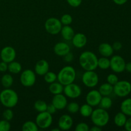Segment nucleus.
Segmentation results:
<instances>
[{
  "instance_id": "obj_46",
  "label": "nucleus",
  "mask_w": 131,
  "mask_h": 131,
  "mask_svg": "<svg viewBox=\"0 0 131 131\" xmlns=\"http://www.w3.org/2000/svg\"><path fill=\"white\" fill-rule=\"evenodd\" d=\"M125 70H126V71L128 72L131 73V62L126 63Z\"/></svg>"
},
{
  "instance_id": "obj_28",
  "label": "nucleus",
  "mask_w": 131,
  "mask_h": 131,
  "mask_svg": "<svg viewBox=\"0 0 131 131\" xmlns=\"http://www.w3.org/2000/svg\"><path fill=\"white\" fill-rule=\"evenodd\" d=\"M112 105V99L109 96H102L99 106V107H101V108L107 110L111 108Z\"/></svg>"
},
{
  "instance_id": "obj_8",
  "label": "nucleus",
  "mask_w": 131,
  "mask_h": 131,
  "mask_svg": "<svg viewBox=\"0 0 131 131\" xmlns=\"http://www.w3.org/2000/svg\"><path fill=\"white\" fill-rule=\"evenodd\" d=\"M99 78L95 70H86L82 75V82L88 88H94L98 84Z\"/></svg>"
},
{
  "instance_id": "obj_33",
  "label": "nucleus",
  "mask_w": 131,
  "mask_h": 131,
  "mask_svg": "<svg viewBox=\"0 0 131 131\" xmlns=\"http://www.w3.org/2000/svg\"><path fill=\"white\" fill-rule=\"evenodd\" d=\"M66 108L69 113L72 114H74L79 112L80 106H79V104L77 103V102H72L70 103L67 104Z\"/></svg>"
},
{
  "instance_id": "obj_4",
  "label": "nucleus",
  "mask_w": 131,
  "mask_h": 131,
  "mask_svg": "<svg viewBox=\"0 0 131 131\" xmlns=\"http://www.w3.org/2000/svg\"><path fill=\"white\" fill-rule=\"evenodd\" d=\"M91 120L94 125L103 127L106 126L110 121V115L104 109L99 108L93 110L90 116Z\"/></svg>"
},
{
  "instance_id": "obj_2",
  "label": "nucleus",
  "mask_w": 131,
  "mask_h": 131,
  "mask_svg": "<svg viewBox=\"0 0 131 131\" xmlns=\"http://www.w3.org/2000/svg\"><path fill=\"white\" fill-rule=\"evenodd\" d=\"M0 102L4 107L13 108L19 102V96L14 90L5 88L0 92Z\"/></svg>"
},
{
  "instance_id": "obj_21",
  "label": "nucleus",
  "mask_w": 131,
  "mask_h": 131,
  "mask_svg": "<svg viewBox=\"0 0 131 131\" xmlns=\"http://www.w3.org/2000/svg\"><path fill=\"white\" fill-rule=\"evenodd\" d=\"M99 92L102 96H110L113 93V86L110 83H103L100 86Z\"/></svg>"
},
{
  "instance_id": "obj_13",
  "label": "nucleus",
  "mask_w": 131,
  "mask_h": 131,
  "mask_svg": "<svg viewBox=\"0 0 131 131\" xmlns=\"http://www.w3.org/2000/svg\"><path fill=\"white\" fill-rule=\"evenodd\" d=\"M102 97V96L99 90H92L87 93L86 96V102L92 107H95L99 106Z\"/></svg>"
},
{
  "instance_id": "obj_23",
  "label": "nucleus",
  "mask_w": 131,
  "mask_h": 131,
  "mask_svg": "<svg viewBox=\"0 0 131 131\" xmlns=\"http://www.w3.org/2000/svg\"><path fill=\"white\" fill-rule=\"evenodd\" d=\"M64 86L60 82H54V83H51L49 86V90L50 93H52V95L60 94L63 92Z\"/></svg>"
},
{
  "instance_id": "obj_25",
  "label": "nucleus",
  "mask_w": 131,
  "mask_h": 131,
  "mask_svg": "<svg viewBox=\"0 0 131 131\" xmlns=\"http://www.w3.org/2000/svg\"><path fill=\"white\" fill-rule=\"evenodd\" d=\"M8 70L11 74H17L22 71V65L18 61H13L8 63Z\"/></svg>"
},
{
  "instance_id": "obj_39",
  "label": "nucleus",
  "mask_w": 131,
  "mask_h": 131,
  "mask_svg": "<svg viewBox=\"0 0 131 131\" xmlns=\"http://www.w3.org/2000/svg\"><path fill=\"white\" fill-rule=\"evenodd\" d=\"M83 0H67L68 4L72 7L76 8L80 6Z\"/></svg>"
},
{
  "instance_id": "obj_49",
  "label": "nucleus",
  "mask_w": 131,
  "mask_h": 131,
  "mask_svg": "<svg viewBox=\"0 0 131 131\" xmlns=\"http://www.w3.org/2000/svg\"></svg>"
},
{
  "instance_id": "obj_6",
  "label": "nucleus",
  "mask_w": 131,
  "mask_h": 131,
  "mask_svg": "<svg viewBox=\"0 0 131 131\" xmlns=\"http://www.w3.org/2000/svg\"><path fill=\"white\" fill-rule=\"evenodd\" d=\"M44 26L47 33L55 35L60 33L63 25L60 19L58 18L50 17L45 22Z\"/></svg>"
},
{
  "instance_id": "obj_24",
  "label": "nucleus",
  "mask_w": 131,
  "mask_h": 131,
  "mask_svg": "<svg viewBox=\"0 0 131 131\" xmlns=\"http://www.w3.org/2000/svg\"><path fill=\"white\" fill-rule=\"evenodd\" d=\"M127 119V118L126 115L124 113L120 111L115 115V117H114V123H115V125L118 127H122L125 125Z\"/></svg>"
},
{
  "instance_id": "obj_36",
  "label": "nucleus",
  "mask_w": 131,
  "mask_h": 131,
  "mask_svg": "<svg viewBox=\"0 0 131 131\" xmlns=\"http://www.w3.org/2000/svg\"><path fill=\"white\" fill-rule=\"evenodd\" d=\"M11 129V125L9 121L5 120H0V131H8Z\"/></svg>"
},
{
  "instance_id": "obj_5",
  "label": "nucleus",
  "mask_w": 131,
  "mask_h": 131,
  "mask_svg": "<svg viewBox=\"0 0 131 131\" xmlns=\"http://www.w3.org/2000/svg\"><path fill=\"white\" fill-rule=\"evenodd\" d=\"M113 92L119 97H126L131 93V83L126 80L118 81L113 85Z\"/></svg>"
},
{
  "instance_id": "obj_27",
  "label": "nucleus",
  "mask_w": 131,
  "mask_h": 131,
  "mask_svg": "<svg viewBox=\"0 0 131 131\" xmlns=\"http://www.w3.org/2000/svg\"><path fill=\"white\" fill-rule=\"evenodd\" d=\"M1 83L4 88H10L14 83V78L12 75L9 74H4L1 79Z\"/></svg>"
},
{
  "instance_id": "obj_10",
  "label": "nucleus",
  "mask_w": 131,
  "mask_h": 131,
  "mask_svg": "<svg viewBox=\"0 0 131 131\" xmlns=\"http://www.w3.org/2000/svg\"><path fill=\"white\" fill-rule=\"evenodd\" d=\"M125 62L124 58L119 55H114L110 59V67L115 73H122L125 71Z\"/></svg>"
},
{
  "instance_id": "obj_37",
  "label": "nucleus",
  "mask_w": 131,
  "mask_h": 131,
  "mask_svg": "<svg viewBox=\"0 0 131 131\" xmlns=\"http://www.w3.org/2000/svg\"><path fill=\"white\" fill-rule=\"evenodd\" d=\"M107 83H110L111 85H115L116 83L119 81L118 77L115 74H110L107 76Z\"/></svg>"
},
{
  "instance_id": "obj_47",
  "label": "nucleus",
  "mask_w": 131,
  "mask_h": 131,
  "mask_svg": "<svg viewBox=\"0 0 131 131\" xmlns=\"http://www.w3.org/2000/svg\"><path fill=\"white\" fill-rule=\"evenodd\" d=\"M90 130L92 131H101L102 130V127H100L97 126V125H94L92 128H90Z\"/></svg>"
},
{
  "instance_id": "obj_45",
  "label": "nucleus",
  "mask_w": 131,
  "mask_h": 131,
  "mask_svg": "<svg viewBox=\"0 0 131 131\" xmlns=\"http://www.w3.org/2000/svg\"><path fill=\"white\" fill-rule=\"evenodd\" d=\"M113 2L117 5H124L129 0H113Z\"/></svg>"
},
{
  "instance_id": "obj_48",
  "label": "nucleus",
  "mask_w": 131,
  "mask_h": 131,
  "mask_svg": "<svg viewBox=\"0 0 131 131\" xmlns=\"http://www.w3.org/2000/svg\"><path fill=\"white\" fill-rule=\"evenodd\" d=\"M52 131H60V129H59V128H58V129H52Z\"/></svg>"
},
{
  "instance_id": "obj_15",
  "label": "nucleus",
  "mask_w": 131,
  "mask_h": 131,
  "mask_svg": "<svg viewBox=\"0 0 131 131\" xmlns=\"http://www.w3.org/2000/svg\"><path fill=\"white\" fill-rule=\"evenodd\" d=\"M52 104L57 110H62L66 108L67 105V99L62 93L54 95L52 99Z\"/></svg>"
},
{
  "instance_id": "obj_29",
  "label": "nucleus",
  "mask_w": 131,
  "mask_h": 131,
  "mask_svg": "<svg viewBox=\"0 0 131 131\" xmlns=\"http://www.w3.org/2000/svg\"><path fill=\"white\" fill-rule=\"evenodd\" d=\"M38 129L37 124L33 121H26L22 125L23 131H38Z\"/></svg>"
},
{
  "instance_id": "obj_44",
  "label": "nucleus",
  "mask_w": 131,
  "mask_h": 131,
  "mask_svg": "<svg viewBox=\"0 0 131 131\" xmlns=\"http://www.w3.org/2000/svg\"><path fill=\"white\" fill-rule=\"evenodd\" d=\"M125 129L127 131H131V116L127 119V121L124 125Z\"/></svg>"
},
{
  "instance_id": "obj_1",
  "label": "nucleus",
  "mask_w": 131,
  "mask_h": 131,
  "mask_svg": "<svg viewBox=\"0 0 131 131\" xmlns=\"http://www.w3.org/2000/svg\"><path fill=\"white\" fill-rule=\"evenodd\" d=\"M97 62L98 58L95 54L92 51H84L79 56V65L85 71L96 70V69L98 67Z\"/></svg>"
},
{
  "instance_id": "obj_32",
  "label": "nucleus",
  "mask_w": 131,
  "mask_h": 131,
  "mask_svg": "<svg viewBox=\"0 0 131 131\" xmlns=\"http://www.w3.org/2000/svg\"><path fill=\"white\" fill-rule=\"evenodd\" d=\"M44 80L47 83L51 84L57 80V74L51 71H48L44 75Z\"/></svg>"
},
{
  "instance_id": "obj_7",
  "label": "nucleus",
  "mask_w": 131,
  "mask_h": 131,
  "mask_svg": "<svg viewBox=\"0 0 131 131\" xmlns=\"http://www.w3.org/2000/svg\"><path fill=\"white\" fill-rule=\"evenodd\" d=\"M52 115L49 113L47 111L38 113L35 119V123L39 129H48L52 125Z\"/></svg>"
},
{
  "instance_id": "obj_42",
  "label": "nucleus",
  "mask_w": 131,
  "mask_h": 131,
  "mask_svg": "<svg viewBox=\"0 0 131 131\" xmlns=\"http://www.w3.org/2000/svg\"><path fill=\"white\" fill-rule=\"evenodd\" d=\"M112 47L113 48L114 51H118L120 50H121L122 48V44L120 42H115L113 43Z\"/></svg>"
},
{
  "instance_id": "obj_40",
  "label": "nucleus",
  "mask_w": 131,
  "mask_h": 131,
  "mask_svg": "<svg viewBox=\"0 0 131 131\" xmlns=\"http://www.w3.org/2000/svg\"><path fill=\"white\" fill-rule=\"evenodd\" d=\"M63 57L64 61H65V62L67 63L71 62V61H72L73 60H74V54H73L72 52H71L70 51L69 53L67 54L66 55L63 56Z\"/></svg>"
},
{
  "instance_id": "obj_19",
  "label": "nucleus",
  "mask_w": 131,
  "mask_h": 131,
  "mask_svg": "<svg viewBox=\"0 0 131 131\" xmlns=\"http://www.w3.org/2000/svg\"><path fill=\"white\" fill-rule=\"evenodd\" d=\"M98 51L100 54L104 57L109 58L113 54L114 49L112 46L108 43H102L98 47Z\"/></svg>"
},
{
  "instance_id": "obj_9",
  "label": "nucleus",
  "mask_w": 131,
  "mask_h": 131,
  "mask_svg": "<svg viewBox=\"0 0 131 131\" xmlns=\"http://www.w3.org/2000/svg\"><path fill=\"white\" fill-rule=\"evenodd\" d=\"M20 81L24 87H31L36 83V74L31 69H26L20 75Z\"/></svg>"
},
{
  "instance_id": "obj_17",
  "label": "nucleus",
  "mask_w": 131,
  "mask_h": 131,
  "mask_svg": "<svg viewBox=\"0 0 131 131\" xmlns=\"http://www.w3.org/2000/svg\"><path fill=\"white\" fill-rule=\"evenodd\" d=\"M54 52L57 56H64L70 51V47L69 45L64 42H60L56 43L54 46Z\"/></svg>"
},
{
  "instance_id": "obj_12",
  "label": "nucleus",
  "mask_w": 131,
  "mask_h": 131,
  "mask_svg": "<svg viewBox=\"0 0 131 131\" xmlns=\"http://www.w3.org/2000/svg\"><path fill=\"white\" fill-rule=\"evenodd\" d=\"M0 58L3 61L9 63L15 60L16 58V51L14 47L11 46H6L1 49Z\"/></svg>"
},
{
  "instance_id": "obj_11",
  "label": "nucleus",
  "mask_w": 131,
  "mask_h": 131,
  "mask_svg": "<svg viewBox=\"0 0 131 131\" xmlns=\"http://www.w3.org/2000/svg\"><path fill=\"white\" fill-rule=\"evenodd\" d=\"M63 93L67 97L74 99L80 97L82 90L78 84L72 83L64 86Z\"/></svg>"
},
{
  "instance_id": "obj_35",
  "label": "nucleus",
  "mask_w": 131,
  "mask_h": 131,
  "mask_svg": "<svg viewBox=\"0 0 131 131\" xmlns=\"http://www.w3.org/2000/svg\"><path fill=\"white\" fill-rule=\"evenodd\" d=\"M14 113L12 110V108H6L3 113V118L5 120L10 122L14 118Z\"/></svg>"
},
{
  "instance_id": "obj_26",
  "label": "nucleus",
  "mask_w": 131,
  "mask_h": 131,
  "mask_svg": "<svg viewBox=\"0 0 131 131\" xmlns=\"http://www.w3.org/2000/svg\"><path fill=\"white\" fill-rule=\"evenodd\" d=\"M93 107L90 105L88 104L87 103L84 104L82 105L79 108V113L84 118H88L91 116L92 112H93Z\"/></svg>"
},
{
  "instance_id": "obj_38",
  "label": "nucleus",
  "mask_w": 131,
  "mask_h": 131,
  "mask_svg": "<svg viewBox=\"0 0 131 131\" xmlns=\"http://www.w3.org/2000/svg\"><path fill=\"white\" fill-rule=\"evenodd\" d=\"M75 130V131H89L90 127L89 125L86 123L81 122L76 125Z\"/></svg>"
},
{
  "instance_id": "obj_3",
  "label": "nucleus",
  "mask_w": 131,
  "mask_h": 131,
  "mask_svg": "<svg viewBox=\"0 0 131 131\" xmlns=\"http://www.w3.org/2000/svg\"><path fill=\"white\" fill-rule=\"evenodd\" d=\"M76 78V72L72 66H65L57 74V80L63 86L74 83Z\"/></svg>"
},
{
  "instance_id": "obj_14",
  "label": "nucleus",
  "mask_w": 131,
  "mask_h": 131,
  "mask_svg": "<svg viewBox=\"0 0 131 131\" xmlns=\"http://www.w3.org/2000/svg\"><path fill=\"white\" fill-rule=\"evenodd\" d=\"M74 121L71 116L69 115H61L58 120V127L61 130H68L70 129L72 127Z\"/></svg>"
},
{
  "instance_id": "obj_34",
  "label": "nucleus",
  "mask_w": 131,
  "mask_h": 131,
  "mask_svg": "<svg viewBox=\"0 0 131 131\" xmlns=\"http://www.w3.org/2000/svg\"><path fill=\"white\" fill-rule=\"evenodd\" d=\"M61 21V24L63 26H67L70 25L73 21L72 17L70 15V14H65L61 16V19H60Z\"/></svg>"
},
{
  "instance_id": "obj_31",
  "label": "nucleus",
  "mask_w": 131,
  "mask_h": 131,
  "mask_svg": "<svg viewBox=\"0 0 131 131\" xmlns=\"http://www.w3.org/2000/svg\"><path fill=\"white\" fill-rule=\"evenodd\" d=\"M47 103L42 100H37L34 104V108L38 113L46 111L47 110Z\"/></svg>"
},
{
  "instance_id": "obj_16",
  "label": "nucleus",
  "mask_w": 131,
  "mask_h": 131,
  "mask_svg": "<svg viewBox=\"0 0 131 131\" xmlns=\"http://www.w3.org/2000/svg\"><path fill=\"white\" fill-rule=\"evenodd\" d=\"M49 70V64L46 60H40L35 66V72L40 76H43Z\"/></svg>"
},
{
  "instance_id": "obj_43",
  "label": "nucleus",
  "mask_w": 131,
  "mask_h": 131,
  "mask_svg": "<svg viewBox=\"0 0 131 131\" xmlns=\"http://www.w3.org/2000/svg\"><path fill=\"white\" fill-rule=\"evenodd\" d=\"M6 70H8V63L2 61L0 62V72H5Z\"/></svg>"
},
{
  "instance_id": "obj_41",
  "label": "nucleus",
  "mask_w": 131,
  "mask_h": 131,
  "mask_svg": "<svg viewBox=\"0 0 131 131\" xmlns=\"http://www.w3.org/2000/svg\"><path fill=\"white\" fill-rule=\"evenodd\" d=\"M56 110H56V108L53 106V104H52V103H51V104H47V110H46V111H47L49 113L52 115V114L55 113L56 112Z\"/></svg>"
},
{
  "instance_id": "obj_18",
  "label": "nucleus",
  "mask_w": 131,
  "mask_h": 131,
  "mask_svg": "<svg viewBox=\"0 0 131 131\" xmlns=\"http://www.w3.org/2000/svg\"><path fill=\"white\" fill-rule=\"evenodd\" d=\"M72 40L73 46L76 48H83L87 43V37L82 33H75L73 37Z\"/></svg>"
},
{
  "instance_id": "obj_30",
  "label": "nucleus",
  "mask_w": 131,
  "mask_h": 131,
  "mask_svg": "<svg viewBox=\"0 0 131 131\" xmlns=\"http://www.w3.org/2000/svg\"><path fill=\"white\" fill-rule=\"evenodd\" d=\"M97 66L102 70H106L110 67V59L107 57H102L98 58Z\"/></svg>"
},
{
  "instance_id": "obj_22",
  "label": "nucleus",
  "mask_w": 131,
  "mask_h": 131,
  "mask_svg": "<svg viewBox=\"0 0 131 131\" xmlns=\"http://www.w3.org/2000/svg\"><path fill=\"white\" fill-rule=\"evenodd\" d=\"M120 110L127 116H131V98L126 99L122 102Z\"/></svg>"
},
{
  "instance_id": "obj_20",
  "label": "nucleus",
  "mask_w": 131,
  "mask_h": 131,
  "mask_svg": "<svg viewBox=\"0 0 131 131\" xmlns=\"http://www.w3.org/2000/svg\"><path fill=\"white\" fill-rule=\"evenodd\" d=\"M60 33H61L63 38L67 41L71 40L75 35L74 29L70 25L62 26Z\"/></svg>"
}]
</instances>
